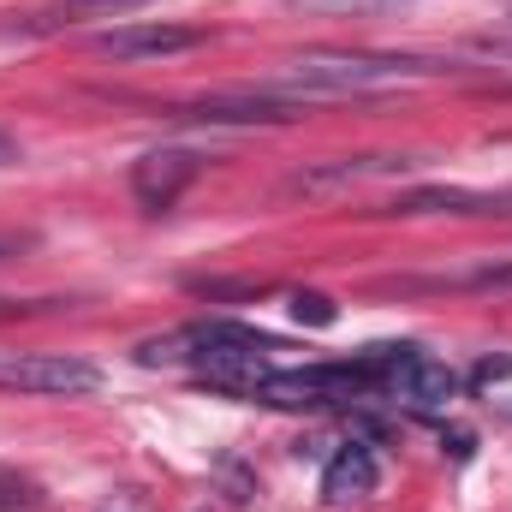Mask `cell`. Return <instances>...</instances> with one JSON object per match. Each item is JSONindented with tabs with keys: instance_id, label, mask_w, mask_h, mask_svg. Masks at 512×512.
<instances>
[{
	"instance_id": "cell-1",
	"label": "cell",
	"mask_w": 512,
	"mask_h": 512,
	"mask_svg": "<svg viewBox=\"0 0 512 512\" xmlns=\"http://www.w3.org/2000/svg\"><path fill=\"white\" fill-rule=\"evenodd\" d=\"M429 66L405 54H298L280 78V96H364L423 78Z\"/></svg>"
},
{
	"instance_id": "cell-2",
	"label": "cell",
	"mask_w": 512,
	"mask_h": 512,
	"mask_svg": "<svg viewBox=\"0 0 512 512\" xmlns=\"http://www.w3.org/2000/svg\"><path fill=\"white\" fill-rule=\"evenodd\" d=\"M197 352V364H203V376L221 387H245L251 393L274 364H268V352H274V340H262V334H251V328H239V322H209V328H191L185 334Z\"/></svg>"
},
{
	"instance_id": "cell-3",
	"label": "cell",
	"mask_w": 512,
	"mask_h": 512,
	"mask_svg": "<svg viewBox=\"0 0 512 512\" xmlns=\"http://www.w3.org/2000/svg\"><path fill=\"white\" fill-rule=\"evenodd\" d=\"M370 358H376V387L417 405V411H435V405L459 399V376L441 358L417 352V346H370Z\"/></svg>"
},
{
	"instance_id": "cell-4",
	"label": "cell",
	"mask_w": 512,
	"mask_h": 512,
	"mask_svg": "<svg viewBox=\"0 0 512 512\" xmlns=\"http://www.w3.org/2000/svg\"><path fill=\"white\" fill-rule=\"evenodd\" d=\"M0 382L6 387H24V393H96L102 370L72 358V352H0Z\"/></svg>"
},
{
	"instance_id": "cell-5",
	"label": "cell",
	"mask_w": 512,
	"mask_h": 512,
	"mask_svg": "<svg viewBox=\"0 0 512 512\" xmlns=\"http://www.w3.org/2000/svg\"><path fill=\"white\" fill-rule=\"evenodd\" d=\"M203 173V155L197 149H149L137 167H131V191L143 209H173L179 191Z\"/></svg>"
},
{
	"instance_id": "cell-6",
	"label": "cell",
	"mask_w": 512,
	"mask_h": 512,
	"mask_svg": "<svg viewBox=\"0 0 512 512\" xmlns=\"http://www.w3.org/2000/svg\"><path fill=\"white\" fill-rule=\"evenodd\" d=\"M382 489V465H376V453L364 447V441H346L328 465H322V501L328 507H358V501H370Z\"/></svg>"
},
{
	"instance_id": "cell-7",
	"label": "cell",
	"mask_w": 512,
	"mask_h": 512,
	"mask_svg": "<svg viewBox=\"0 0 512 512\" xmlns=\"http://www.w3.org/2000/svg\"><path fill=\"white\" fill-rule=\"evenodd\" d=\"M411 167H417L411 155H340V161H316V167H304V173L292 179V191L322 197V191L364 185V179H387V173H411Z\"/></svg>"
},
{
	"instance_id": "cell-8",
	"label": "cell",
	"mask_w": 512,
	"mask_h": 512,
	"mask_svg": "<svg viewBox=\"0 0 512 512\" xmlns=\"http://www.w3.org/2000/svg\"><path fill=\"white\" fill-rule=\"evenodd\" d=\"M96 48L108 60H161V54L197 48V30H179V24H120V30H102Z\"/></svg>"
},
{
	"instance_id": "cell-9",
	"label": "cell",
	"mask_w": 512,
	"mask_h": 512,
	"mask_svg": "<svg viewBox=\"0 0 512 512\" xmlns=\"http://www.w3.org/2000/svg\"><path fill=\"white\" fill-rule=\"evenodd\" d=\"M292 316L310 322V328H334V322H340V310H334L322 292H292Z\"/></svg>"
},
{
	"instance_id": "cell-10",
	"label": "cell",
	"mask_w": 512,
	"mask_h": 512,
	"mask_svg": "<svg viewBox=\"0 0 512 512\" xmlns=\"http://www.w3.org/2000/svg\"><path fill=\"white\" fill-rule=\"evenodd\" d=\"M66 6H78V12H102V18L114 12V18H120V12H131V6H149V0H66Z\"/></svg>"
},
{
	"instance_id": "cell-11",
	"label": "cell",
	"mask_w": 512,
	"mask_h": 512,
	"mask_svg": "<svg viewBox=\"0 0 512 512\" xmlns=\"http://www.w3.org/2000/svg\"><path fill=\"white\" fill-rule=\"evenodd\" d=\"M501 376H512V358H501V364H483V370H477V382H501Z\"/></svg>"
},
{
	"instance_id": "cell-12",
	"label": "cell",
	"mask_w": 512,
	"mask_h": 512,
	"mask_svg": "<svg viewBox=\"0 0 512 512\" xmlns=\"http://www.w3.org/2000/svg\"><path fill=\"white\" fill-rule=\"evenodd\" d=\"M6 161H18V149H12V137H0V167H6Z\"/></svg>"
}]
</instances>
